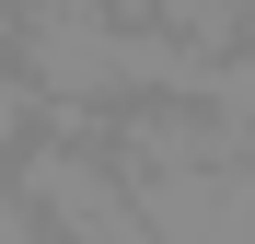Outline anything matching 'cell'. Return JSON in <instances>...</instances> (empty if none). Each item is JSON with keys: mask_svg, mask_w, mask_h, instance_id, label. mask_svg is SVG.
Here are the masks:
<instances>
[{"mask_svg": "<svg viewBox=\"0 0 255 244\" xmlns=\"http://www.w3.org/2000/svg\"><path fill=\"white\" fill-rule=\"evenodd\" d=\"M105 151H116V175H128V186H139V175H209V163H255V140H244L209 93H128V105H105Z\"/></svg>", "mask_w": 255, "mask_h": 244, "instance_id": "6da1fadb", "label": "cell"}, {"mask_svg": "<svg viewBox=\"0 0 255 244\" xmlns=\"http://www.w3.org/2000/svg\"><path fill=\"white\" fill-rule=\"evenodd\" d=\"M139 210L162 244H255V163H209V175H139Z\"/></svg>", "mask_w": 255, "mask_h": 244, "instance_id": "7a4b0ae2", "label": "cell"}, {"mask_svg": "<svg viewBox=\"0 0 255 244\" xmlns=\"http://www.w3.org/2000/svg\"><path fill=\"white\" fill-rule=\"evenodd\" d=\"M128 23H162L174 47H197V58H221V47H244L255 35V0H116Z\"/></svg>", "mask_w": 255, "mask_h": 244, "instance_id": "3957f363", "label": "cell"}, {"mask_svg": "<svg viewBox=\"0 0 255 244\" xmlns=\"http://www.w3.org/2000/svg\"><path fill=\"white\" fill-rule=\"evenodd\" d=\"M23 140H35V81L0 58V175H12V151H23Z\"/></svg>", "mask_w": 255, "mask_h": 244, "instance_id": "277c9868", "label": "cell"}, {"mask_svg": "<svg viewBox=\"0 0 255 244\" xmlns=\"http://www.w3.org/2000/svg\"><path fill=\"white\" fill-rule=\"evenodd\" d=\"M0 244H47V233H35V210H23L12 186H0Z\"/></svg>", "mask_w": 255, "mask_h": 244, "instance_id": "5b68a950", "label": "cell"}, {"mask_svg": "<svg viewBox=\"0 0 255 244\" xmlns=\"http://www.w3.org/2000/svg\"><path fill=\"white\" fill-rule=\"evenodd\" d=\"M0 58H12V0H0Z\"/></svg>", "mask_w": 255, "mask_h": 244, "instance_id": "8992f818", "label": "cell"}]
</instances>
